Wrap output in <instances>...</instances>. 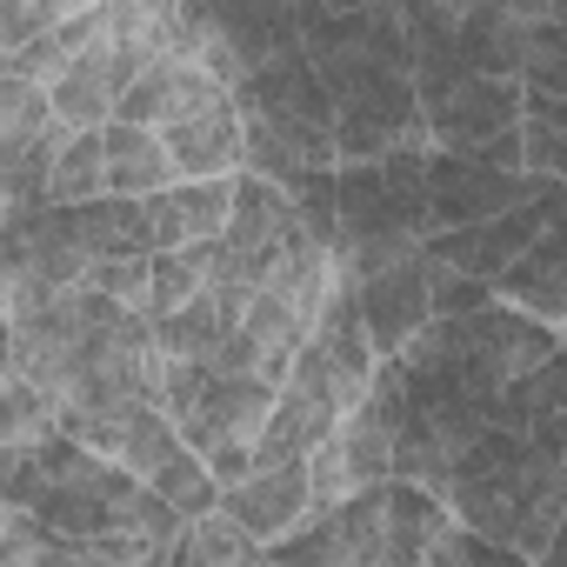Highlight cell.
I'll return each instance as SVG.
<instances>
[{
  "mask_svg": "<svg viewBox=\"0 0 567 567\" xmlns=\"http://www.w3.org/2000/svg\"><path fill=\"white\" fill-rule=\"evenodd\" d=\"M308 348L321 354V368H328V381H334V401L354 408V401L368 394L381 354H374V341H368V321H361V301H354V280H348V274H334V288H328V301H321V315H315Z\"/></svg>",
  "mask_w": 567,
  "mask_h": 567,
  "instance_id": "30bf717a",
  "label": "cell"
},
{
  "mask_svg": "<svg viewBox=\"0 0 567 567\" xmlns=\"http://www.w3.org/2000/svg\"><path fill=\"white\" fill-rule=\"evenodd\" d=\"M547 187H560V174H520V167H494V161L461 154V147H427V220L434 227L487 220V214L534 200Z\"/></svg>",
  "mask_w": 567,
  "mask_h": 567,
  "instance_id": "8992f818",
  "label": "cell"
},
{
  "mask_svg": "<svg viewBox=\"0 0 567 567\" xmlns=\"http://www.w3.org/2000/svg\"><path fill=\"white\" fill-rule=\"evenodd\" d=\"M354 301H361V321H368L374 354H401V341L434 321V315H427V254L414 247V254H401V260L361 274V280H354Z\"/></svg>",
  "mask_w": 567,
  "mask_h": 567,
  "instance_id": "9c48e42d",
  "label": "cell"
},
{
  "mask_svg": "<svg viewBox=\"0 0 567 567\" xmlns=\"http://www.w3.org/2000/svg\"><path fill=\"white\" fill-rule=\"evenodd\" d=\"M134 74H141V68H134L114 41L81 48V54L48 81V107H54L61 127H107V121H114V101H121V87H127Z\"/></svg>",
  "mask_w": 567,
  "mask_h": 567,
  "instance_id": "9a60e30c",
  "label": "cell"
},
{
  "mask_svg": "<svg viewBox=\"0 0 567 567\" xmlns=\"http://www.w3.org/2000/svg\"><path fill=\"white\" fill-rule=\"evenodd\" d=\"M547 354H560V328L534 321V315H520L507 301H481L467 315H434L427 328H414L401 341L408 368H427L434 381H447L474 408H487L507 374H520V368H534Z\"/></svg>",
  "mask_w": 567,
  "mask_h": 567,
  "instance_id": "3957f363",
  "label": "cell"
},
{
  "mask_svg": "<svg viewBox=\"0 0 567 567\" xmlns=\"http://www.w3.org/2000/svg\"><path fill=\"white\" fill-rule=\"evenodd\" d=\"M447 514L501 547H514L527 567L554 560V540L567 527V461L560 454H540L520 427H481L447 487H441Z\"/></svg>",
  "mask_w": 567,
  "mask_h": 567,
  "instance_id": "6da1fadb",
  "label": "cell"
},
{
  "mask_svg": "<svg viewBox=\"0 0 567 567\" xmlns=\"http://www.w3.org/2000/svg\"><path fill=\"white\" fill-rule=\"evenodd\" d=\"M68 220H74V240L94 254H154V234H147V207L134 194H87V200H68Z\"/></svg>",
  "mask_w": 567,
  "mask_h": 567,
  "instance_id": "d6986e66",
  "label": "cell"
},
{
  "mask_svg": "<svg viewBox=\"0 0 567 567\" xmlns=\"http://www.w3.org/2000/svg\"><path fill=\"white\" fill-rule=\"evenodd\" d=\"M421 94V127H427V147H461L474 154L487 134L514 127L520 121V87L507 74H447L434 87H414Z\"/></svg>",
  "mask_w": 567,
  "mask_h": 567,
  "instance_id": "52a82bcc",
  "label": "cell"
},
{
  "mask_svg": "<svg viewBox=\"0 0 567 567\" xmlns=\"http://www.w3.org/2000/svg\"><path fill=\"white\" fill-rule=\"evenodd\" d=\"M101 127H68L61 147H54V167H48V200H87V194H107L101 181Z\"/></svg>",
  "mask_w": 567,
  "mask_h": 567,
  "instance_id": "7402d4cb",
  "label": "cell"
},
{
  "mask_svg": "<svg viewBox=\"0 0 567 567\" xmlns=\"http://www.w3.org/2000/svg\"><path fill=\"white\" fill-rule=\"evenodd\" d=\"M187 54L234 87L247 68H260L267 54L295 48V0H174Z\"/></svg>",
  "mask_w": 567,
  "mask_h": 567,
  "instance_id": "277c9868",
  "label": "cell"
},
{
  "mask_svg": "<svg viewBox=\"0 0 567 567\" xmlns=\"http://www.w3.org/2000/svg\"><path fill=\"white\" fill-rule=\"evenodd\" d=\"M141 481H147L167 507H181V514H200V507H214V501H220V481L207 474V461H200L187 441H174V447L141 474Z\"/></svg>",
  "mask_w": 567,
  "mask_h": 567,
  "instance_id": "603a6c76",
  "label": "cell"
},
{
  "mask_svg": "<svg viewBox=\"0 0 567 567\" xmlns=\"http://www.w3.org/2000/svg\"><path fill=\"white\" fill-rule=\"evenodd\" d=\"M0 227H8V200H0Z\"/></svg>",
  "mask_w": 567,
  "mask_h": 567,
  "instance_id": "4dcf8cb0",
  "label": "cell"
},
{
  "mask_svg": "<svg viewBox=\"0 0 567 567\" xmlns=\"http://www.w3.org/2000/svg\"><path fill=\"white\" fill-rule=\"evenodd\" d=\"M494 301H507V308H520V315H534V321H567V234H560V220H547L494 280Z\"/></svg>",
  "mask_w": 567,
  "mask_h": 567,
  "instance_id": "5bb4252c",
  "label": "cell"
},
{
  "mask_svg": "<svg viewBox=\"0 0 567 567\" xmlns=\"http://www.w3.org/2000/svg\"><path fill=\"white\" fill-rule=\"evenodd\" d=\"M234 114H240V167L267 174L280 187H295L308 167H334V101L315 74V61L295 48L267 54L260 68H247L227 87Z\"/></svg>",
  "mask_w": 567,
  "mask_h": 567,
  "instance_id": "7a4b0ae2",
  "label": "cell"
},
{
  "mask_svg": "<svg viewBox=\"0 0 567 567\" xmlns=\"http://www.w3.org/2000/svg\"><path fill=\"white\" fill-rule=\"evenodd\" d=\"M421 254H427V247H421ZM481 301H494L487 280H474V274H461V267H447V260L427 254V315H467V308H481Z\"/></svg>",
  "mask_w": 567,
  "mask_h": 567,
  "instance_id": "4316f807",
  "label": "cell"
},
{
  "mask_svg": "<svg viewBox=\"0 0 567 567\" xmlns=\"http://www.w3.org/2000/svg\"><path fill=\"white\" fill-rule=\"evenodd\" d=\"M214 507H227L260 547L274 540V534H288L308 507H315V494H308V467L301 461H274V467H247V474H234V481H220V501Z\"/></svg>",
  "mask_w": 567,
  "mask_h": 567,
  "instance_id": "7c38bea8",
  "label": "cell"
},
{
  "mask_svg": "<svg viewBox=\"0 0 567 567\" xmlns=\"http://www.w3.org/2000/svg\"><path fill=\"white\" fill-rule=\"evenodd\" d=\"M174 567H227V560H260V540L227 514V507H200L181 520V534L167 540Z\"/></svg>",
  "mask_w": 567,
  "mask_h": 567,
  "instance_id": "ffe728a7",
  "label": "cell"
},
{
  "mask_svg": "<svg viewBox=\"0 0 567 567\" xmlns=\"http://www.w3.org/2000/svg\"><path fill=\"white\" fill-rule=\"evenodd\" d=\"M487 421L494 427H520L540 454H560L567 461V374H560V354L507 374L501 394L487 401Z\"/></svg>",
  "mask_w": 567,
  "mask_h": 567,
  "instance_id": "8fae6325",
  "label": "cell"
},
{
  "mask_svg": "<svg viewBox=\"0 0 567 567\" xmlns=\"http://www.w3.org/2000/svg\"><path fill=\"white\" fill-rule=\"evenodd\" d=\"M227 87L194 61V54H161V61H147L127 87H121V101H114V121H141V127H167V121H181V114H194V107H207V101H220Z\"/></svg>",
  "mask_w": 567,
  "mask_h": 567,
  "instance_id": "4fadbf2b",
  "label": "cell"
},
{
  "mask_svg": "<svg viewBox=\"0 0 567 567\" xmlns=\"http://www.w3.org/2000/svg\"><path fill=\"white\" fill-rule=\"evenodd\" d=\"M41 487H48V474H41V447H34V434L0 441V507H34Z\"/></svg>",
  "mask_w": 567,
  "mask_h": 567,
  "instance_id": "d4e9b609",
  "label": "cell"
},
{
  "mask_svg": "<svg viewBox=\"0 0 567 567\" xmlns=\"http://www.w3.org/2000/svg\"><path fill=\"white\" fill-rule=\"evenodd\" d=\"M321 8H334V14H341V8H368V0H321Z\"/></svg>",
  "mask_w": 567,
  "mask_h": 567,
  "instance_id": "f546056e",
  "label": "cell"
},
{
  "mask_svg": "<svg viewBox=\"0 0 567 567\" xmlns=\"http://www.w3.org/2000/svg\"><path fill=\"white\" fill-rule=\"evenodd\" d=\"M8 514H14V507H0V527H8Z\"/></svg>",
  "mask_w": 567,
  "mask_h": 567,
  "instance_id": "1f68e13d",
  "label": "cell"
},
{
  "mask_svg": "<svg viewBox=\"0 0 567 567\" xmlns=\"http://www.w3.org/2000/svg\"><path fill=\"white\" fill-rule=\"evenodd\" d=\"M61 134L68 127L54 121L48 87L0 68V200H8V214H28L48 200V167Z\"/></svg>",
  "mask_w": 567,
  "mask_h": 567,
  "instance_id": "5b68a950",
  "label": "cell"
},
{
  "mask_svg": "<svg viewBox=\"0 0 567 567\" xmlns=\"http://www.w3.org/2000/svg\"><path fill=\"white\" fill-rule=\"evenodd\" d=\"M494 8L514 21H560V0H494Z\"/></svg>",
  "mask_w": 567,
  "mask_h": 567,
  "instance_id": "f1b7e54d",
  "label": "cell"
},
{
  "mask_svg": "<svg viewBox=\"0 0 567 567\" xmlns=\"http://www.w3.org/2000/svg\"><path fill=\"white\" fill-rule=\"evenodd\" d=\"M214 280V234L207 240H181V247H154L147 254V315H167L181 301H194Z\"/></svg>",
  "mask_w": 567,
  "mask_h": 567,
  "instance_id": "44dd1931",
  "label": "cell"
},
{
  "mask_svg": "<svg viewBox=\"0 0 567 567\" xmlns=\"http://www.w3.org/2000/svg\"><path fill=\"white\" fill-rule=\"evenodd\" d=\"M161 147L174 161V181H207V174H240V114L234 101H207L181 121L161 127Z\"/></svg>",
  "mask_w": 567,
  "mask_h": 567,
  "instance_id": "2e32d148",
  "label": "cell"
},
{
  "mask_svg": "<svg viewBox=\"0 0 567 567\" xmlns=\"http://www.w3.org/2000/svg\"><path fill=\"white\" fill-rule=\"evenodd\" d=\"M514 134H520V174H560L567 167V121L520 114Z\"/></svg>",
  "mask_w": 567,
  "mask_h": 567,
  "instance_id": "83f0119b",
  "label": "cell"
},
{
  "mask_svg": "<svg viewBox=\"0 0 567 567\" xmlns=\"http://www.w3.org/2000/svg\"><path fill=\"white\" fill-rule=\"evenodd\" d=\"M141 207H147V234H154V247L207 240V234H220V220H227V207H234V174L167 181V187H161V194H147Z\"/></svg>",
  "mask_w": 567,
  "mask_h": 567,
  "instance_id": "e0dca14e",
  "label": "cell"
},
{
  "mask_svg": "<svg viewBox=\"0 0 567 567\" xmlns=\"http://www.w3.org/2000/svg\"><path fill=\"white\" fill-rule=\"evenodd\" d=\"M101 167H107L101 174L107 194H134V200H147V194H161L174 181L161 127H141V121H107L101 127Z\"/></svg>",
  "mask_w": 567,
  "mask_h": 567,
  "instance_id": "ac0fdd59",
  "label": "cell"
},
{
  "mask_svg": "<svg viewBox=\"0 0 567 567\" xmlns=\"http://www.w3.org/2000/svg\"><path fill=\"white\" fill-rule=\"evenodd\" d=\"M81 8H87V0H0V54L34 41V34H48L54 21L81 14Z\"/></svg>",
  "mask_w": 567,
  "mask_h": 567,
  "instance_id": "484cf974",
  "label": "cell"
},
{
  "mask_svg": "<svg viewBox=\"0 0 567 567\" xmlns=\"http://www.w3.org/2000/svg\"><path fill=\"white\" fill-rule=\"evenodd\" d=\"M547 220H560V187H547V194H534V200H514V207H501V214H487V220H467V227H434L421 247H427L434 260L474 274V280H494Z\"/></svg>",
  "mask_w": 567,
  "mask_h": 567,
  "instance_id": "ba28073f",
  "label": "cell"
},
{
  "mask_svg": "<svg viewBox=\"0 0 567 567\" xmlns=\"http://www.w3.org/2000/svg\"><path fill=\"white\" fill-rule=\"evenodd\" d=\"M514 87H534V94H560L567 101V34H560V21H520Z\"/></svg>",
  "mask_w": 567,
  "mask_h": 567,
  "instance_id": "cb8c5ba5",
  "label": "cell"
}]
</instances>
